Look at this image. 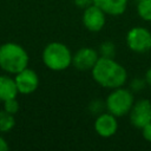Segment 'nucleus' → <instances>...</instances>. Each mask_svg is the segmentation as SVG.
I'll use <instances>...</instances> for the list:
<instances>
[{"label":"nucleus","instance_id":"11","mask_svg":"<svg viewBox=\"0 0 151 151\" xmlns=\"http://www.w3.org/2000/svg\"><path fill=\"white\" fill-rule=\"evenodd\" d=\"M129 0H92V4L98 6L106 15H122L127 7Z\"/></svg>","mask_w":151,"mask_h":151},{"label":"nucleus","instance_id":"7","mask_svg":"<svg viewBox=\"0 0 151 151\" xmlns=\"http://www.w3.org/2000/svg\"><path fill=\"white\" fill-rule=\"evenodd\" d=\"M130 123L137 127L142 129L151 122V101L149 99H139L133 103L129 112Z\"/></svg>","mask_w":151,"mask_h":151},{"label":"nucleus","instance_id":"5","mask_svg":"<svg viewBox=\"0 0 151 151\" xmlns=\"http://www.w3.org/2000/svg\"><path fill=\"white\" fill-rule=\"evenodd\" d=\"M126 45L136 53H145L151 50V32L143 26H136L126 33Z\"/></svg>","mask_w":151,"mask_h":151},{"label":"nucleus","instance_id":"6","mask_svg":"<svg viewBox=\"0 0 151 151\" xmlns=\"http://www.w3.org/2000/svg\"><path fill=\"white\" fill-rule=\"evenodd\" d=\"M83 25L90 32L97 33L101 31L106 24V14L94 4H91L83 11Z\"/></svg>","mask_w":151,"mask_h":151},{"label":"nucleus","instance_id":"20","mask_svg":"<svg viewBox=\"0 0 151 151\" xmlns=\"http://www.w3.org/2000/svg\"><path fill=\"white\" fill-rule=\"evenodd\" d=\"M8 149H9V146H8L7 142H6L5 138L0 134V151H6V150H8Z\"/></svg>","mask_w":151,"mask_h":151},{"label":"nucleus","instance_id":"13","mask_svg":"<svg viewBox=\"0 0 151 151\" xmlns=\"http://www.w3.org/2000/svg\"><path fill=\"white\" fill-rule=\"evenodd\" d=\"M15 125V118L14 114L8 113L5 110L0 111V133L9 132Z\"/></svg>","mask_w":151,"mask_h":151},{"label":"nucleus","instance_id":"8","mask_svg":"<svg viewBox=\"0 0 151 151\" xmlns=\"http://www.w3.org/2000/svg\"><path fill=\"white\" fill-rule=\"evenodd\" d=\"M93 127L96 133L101 138H110L117 133L118 130L117 117L110 112H100L96 117Z\"/></svg>","mask_w":151,"mask_h":151},{"label":"nucleus","instance_id":"18","mask_svg":"<svg viewBox=\"0 0 151 151\" xmlns=\"http://www.w3.org/2000/svg\"><path fill=\"white\" fill-rule=\"evenodd\" d=\"M144 84H146V83H145V79H144V81L140 80V79H134V80L131 83V88L138 91V90H140V88L144 87Z\"/></svg>","mask_w":151,"mask_h":151},{"label":"nucleus","instance_id":"22","mask_svg":"<svg viewBox=\"0 0 151 151\" xmlns=\"http://www.w3.org/2000/svg\"><path fill=\"white\" fill-rule=\"evenodd\" d=\"M136 1H139V0H136Z\"/></svg>","mask_w":151,"mask_h":151},{"label":"nucleus","instance_id":"17","mask_svg":"<svg viewBox=\"0 0 151 151\" xmlns=\"http://www.w3.org/2000/svg\"><path fill=\"white\" fill-rule=\"evenodd\" d=\"M142 136L143 138L146 140V142H150L151 143V122L149 124H146L145 126H143L142 129Z\"/></svg>","mask_w":151,"mask_h":151},{"label":"nucleus","instance_id":"10","mask_svg":"<svg viewBox=\"0 0 151 151\" xmlns=\"http://www.w3.org/2000/svg\"><path fill=\"white\" fill-rule=\"evenodd\" d=\"M99 53L92 47H81L72 57V65L79 71H91L97 60Z\"/></svg>","mask_w":151,"mask_h":151},{"label":"nucleus","instance_id":"2","mask_svg":"<svg viewBox=\"0 0 151 151\" xmlns=\"http://www.w3.org/2000/svg\"><path fill=\"white\" fill-rule=\"evenodd\" d=\"M29 57L26 50L17 42H5L0 46V68L8 74H17L28 66Z\"/></svg>","mask_w":151,"mask_h":151},{"label":"nucleus","instance_id":"9","mask_svg":"<svg viewBox=\"0 0 151 151\" xmlns=\"http://www.w3.org/2000/svg\"><path fill=\"white\" fill-rule=\"evenodd\" d=\"M18 92L21 94H31L39 86V77L32 68H24L22 71L14 74Z\"/></svg>","mask_w":151,"mask_h":151},{"label":"nucleus","instance_id":"14","mask_svg":"<svg viewBox=\"0 0 151 151\" xmlns=\"http://www.w3.org/2000/svg\"><path fill=\"white\" fill-rule=\"evenodd\" d=\"M137 13L142 20L151 22V0H139L137 4Z\"/></svg>","mask_w":151,"mask_h":151},{"label":"nucleus","instance_id":"16","mask_svg":"<svg viewBox=\"0 0 151 151\" xmlns=\"http://www.w3.org/2000/svg\"><path fill=\"white\" fill-rule=\"evenodd\" d=\"M4 110L7 111L11 114H15L19 111V101L17 100V98H12L8 99L6 101H4Z\"/></svg>","mask_w":151,"mask_h":151},{"label":"nucleus","instance_id":"3","mask_svg":"<svg viewBox=\"0 0 151 151\" xmlns=\"http://www.w3.org/2000/svg\"><path fill=\"white\" fill-rule=\"evenodd\" d=\"M72 52L67 45L53 41L45 46L42 50V63L44 65L54 72H60L68 68L72 65Z\"/></svg>","mask_w":151,"mask_h":151},{"label":"nucleus","instance_id":"1","mask_svg":"<svg viewBox=\"0 0 151 151\" xmlns=\"http://www.w3.org/2000/svg\"><path fill=\"white\" fill-rule=\"evenodd\" d=\"M91 74L98 85L109 90L124 86L127 80L125 67L114 58L109 57H99L91 70Z\"/></svg>","mask_w":151,"mask_h":151},{"label":"nucleus","instance_id":"15","mask_svg":"<svg viewBox=\"0 0 151 151\" xmlns=\"http://www.w3.org/2000/svg\"><path fill=\"white\" fill-rule=\"evenodd\" d=\"M99 55L100 57H109V58H113L114 53H116V46L113 42L111 41H104L103 44H100L99 46Z\"/></svg>","mask_w":151,"mask_h":151},{"label":"nucleus","instance_id":"4","mask_svg":"<svg viewBox=\"0 0 151 151\" xmlns=\"http://www.w3.org/2000/svg\"><path fill=\"white\" fill-rule=\"evenodd\" d=\"M133 103H134V97L132 91L130 88H125L124 86H120L111 90V92L107 94L105 100V107L107 112L112 113L118 118L129 114Z\"/></svg>","mask_w":151,"mask_h":151},{"label":"nucleus","instance_id":"19","mask_svg":"<svg viewBox=\"0 0 151 151\" xmlns=\"http://www.w3.org/2000/svg\"><path fill=\"white\" fill-rule=\"evenodd\" d=\"M74 4L78 6V7H80V8H86L87 6H90L91 4H92V0H74Z\"/></svg>","mask_w":151,"mask_h":151},{"label":"nucleus","instance_id":"21","mask_svg":"<svg viewBox=\"0 0 151 151\" xmlns=\"http://www.w3.org/2000/svg\"><path fill=\"white\" fill-rule=\"evenodd\" d=\"M145 83H146V85H149V86H151V66L147 68V71L145 72Z\"/></svg>","mask_w":151,"mask_h":151},{"label":"nucleus","instance_id":"12","mask_svg":"<svg viewBox=\"0 0 151 151\" xmlns=\"http://www.w3.org/2000/svg\"><path fill=\"white\" fill-rule=\"evenodd\" d=\"M18 88L14 78L9 76H0V101H6L12 98H17Z\"/></svg>","mask_w":151,"mask_h":151}]
</instances>
